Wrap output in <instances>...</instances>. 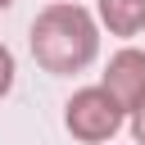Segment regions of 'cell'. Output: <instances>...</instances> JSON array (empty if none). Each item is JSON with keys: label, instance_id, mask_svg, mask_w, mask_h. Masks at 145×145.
<instances>
[{"label": "cell", "instance_id": "5b68a950", "mask_svg": "<svg viewBox=\"0 0 145 145\" xmlns=\"http://www.w3.org/2000/svg\"><path fill=\"white\" fill-rule=\"evenodd\" d=\"M9 86H14V54H9V45L0 41V100L9 95Z\"/></svg>", "mask_w": 145, "mask_h": 145}, {"label": "cell", "instance_id": "6da1fadb", "mask_svg": "<svg viewBox=\"0 0 145 145\" xmlns=\"http://www.w3.org/2000/svg\"><path fill=\"white\" fill-rule=\"evenodd\" d=\"M100 50V27L77 0H54L32 23V54L45 72H82Z\"/></svg>", "mask_w": 145, "mask_h": 145}, {"label": "cell", "instance_id": "8992f818", "mask_svg": "<svg viewBox=\"0 0 145 145\" xmlns=\"http://www.w3.org/2000/svg\"><path fill=\"white\" fill-rule=\"evenodd\" d=\"M127 113H131V136H136V145H145V95H140Z\"/></svg>", "mask_w": 145, "mask_h": 145}, {"label": "cell", "instance_id": "7a4b0ae2", "mask_svg": "<svg viewBox=\"0 0 145 145\" xmlns=\"http://www.w3.org/2000/svg\"><path fill=\"white\" fill-rule=\"evenodd\" d=\"M122 118H127V109H122L104 86H82V91L63 104V122H68V131H72L77 140H86V145L109 140V136L122 127Z\"/></svg>", "mask_w": 145, "mask_h": 145}, {"label": "cell", "instance_id": "277c9868", "mask_svg": "<svg viewBox=\"0 0 145 145\" xmlns=\"http://www.w3.org/2000/svg\"><path fill=\"white\" fill-rule=\"evenodd\" d=\"M100 23L113 36L145 32V0H100Z\"/></svg>", "mask_w": 145, "mask_h": 145}, {"label": "cell", "instance_id": "52a82bcc", "mask_svg": "<svg viewBox=\"0 0 145 145\" xmlns=\"http://www.w3.org/2000/svg\"><path fill=\"white\" fill-rule=\"evenodd\" d=\"M9 5H14V0H0V9H9Z\"/></svg>", "mask_w": 145, "mask_h": 145}, {"label": "cell", "instance_id": "3957f363", "mask_svg": "<svg viewBox=\"0 0 145 145\" xmlns=\"http://www.w3.org/2000/svg\"><path fill=\"white\" fill-rule=\"evenodd\" d=\"M122 109H131L140 95H145V50H118L113 59H109V68H104V82H100Z\"/></svg>", "mask_w": 145, "mask_h": 145}]
</instances>
